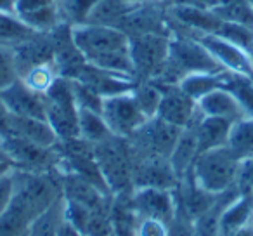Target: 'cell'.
<instances>
[{"label":"cell","instance_id":"37","mask_svg":"<svg viewBox=\"0 0 253 236\" xmlns=\"http://www.w3.org/2000/svg\"><path fill=\"white\" fill-rule=\"evenodd\" d=\"M0 12L16 14V0H0Z\"/></svg>","mask_w":253,"mask_h":236},{"label":"cell","instance_id":"6","mask_svg":"<svg viewBox=\"0 0 253 236\" xmlns=\"http://www.w3.org/2000/svg\"><path fill=\"white\" fill-rule=\"evenodd\" d=\"M101 115L113 136L122 139H130L148 122L144 113L135 102L132 92L104 97Z\"/></svg>","mask_w":253,"mask_h":236},{"label":"cell","instance_id":"7","mask_svg":"<svg viewBox=\"0 0 253 236\" xmlns=\"http://www.w3.org/2000/svg\"><path fill=\"white\" fill-rule=\"evenodd\" d=\"M2 148L19 170L43 174L56 172L59 167V151L56 148H43L18 136H7Z\"/></svg>","mask_w":253,"mask_h":236},{"label":"cell","instance_id":"24","mask_svg":"<svg viewBox=\"0 0 253 236\" xmlns=\"http://www.w3.org/2000/svg\"><path fill=\"white\" fill-rule=\"evenodd\" d=\"M61 9L57 5V0L54 4L43 5V7L33 9V11H26L21 14H16L23 23L33 28L39 33H50L56 26L61 25Z\"/></svg>","mask_w":253,"mask_h":236},{"label":"cell","instance_id":"41","mask_svg":"<svg viewBox=\"0 0 253 236\" xmlns=\"http://www.w3.org/2000/svg\"><path fill=\"white\" fill-rule=\"evenodd\" d=\"M252 193H253V191H252Z\"/></svg>","mask_w":253,"mask_h":236},{"label":"cell","instance_id":"11","mask_svg":"<svg viewBox=\"0 0 253 236\" xmlns=\"http://www.w3.org/2000/svg\"><path fill=\"white\" fill-rule=\"evenodd\" d=\"M196 40H200L207 47L208 52L220 63V66L224 70L253 78V61L248 50L241 49L239 46H236V44L229 42V40L222 39L218 35L203 33V35H198Z\"/></svg>","mask_w":253,"mask_h":236},{"label":"cell","instance_id":"14","mask_svg":"<svg viewBox=\"0 0 253 236\" xmlns=\"http://www.w3.org/2000/svg\"><path fill=\"white\" fill-rule=\"evenodd\" d=\"M146 5V0H95L84 23L118 26L126 16Z\"/></svg>","mask_w":253,"mask_h":236},{"label":"cell","instance_id":"8","mask_svg":"<svg viewBox=\"0 0 253 236\" xmlns=\"http://www.w3.org/2000/svg\"><path fill=\"white\" fill-rule=\"evenodd\" d=\"M130 207L137 219H156L169 224L177 212L175 189L135 188L130 194Z\"/></svg>","mask_w":253,"mask_h":236},{"label":"cell","instance_id":"2","mask_svg":"<svg viewBox=\"0 0 253 236\" xmlns=\"http://www.w3.org/2000/svg\"><path fill=\"white\" fill-rule=\"evenodd\" d=\"M94 156L113 196L134 193L132 158L125 139L113 136L108 141L94 144Z\"/></svg>","mask_w":253,"mask_h":236},{"label":"cell","instance_id":"30","mask_svg":"<svg viewBox=\"0 0 253 236\" xmlns=\"http://www.w3.org/2000/svg\"><path fill=\"white\" fill-rule=\"evenodd\" d=\"M19 78L18 68H16L14 50L11 46L0 44V91L7 89Z\"/></svg>","mask_w":253,"mask_h":236},{"label":"cell","instance_id":"12","mask_svg":"<svg viewBox=\"0 0 253 236\" xmlns=\"http://www.w3.org/2000/svg\"><path fill=\"white\" fill-rule=\"evenodd\" d=\"M0 99L7 106L11 115L47 120L45 97H43V94H39V92L32 91L21 78H18V80L12 85H9L7 89L0 91Z\"/></svg>","mask_w":253,"mask_h":236},{"label":"cell","instance_id":"23","mask_svg":"<svg viewBox=\"0 0 253 236\" xmlns=\"http://www.w3.org/2000/svg\"><path fill=\"white\" fill-rule=\"evenodd\" d=\"M210 11L224 23H236L253 28V5L248 0H218V4Z\"/></svg>","mask_w":253,"mask_h":236},{"label":"cell","instance_id":"10","mask_svg":"<svg viewBox=\"0 0 253 236\" xmlns=\"http://www.w3.org/2000/svg\"><path fill=\"white\" fill-rule=\"evenodd\" d=\"M156 85L163 92L156 118L180 129H186L187 125H191L196 120L198 115H200L198 102L194 99H191L184 91H180L179 85H162V84H156Z\"/></svg>","mask_w":253,"mask_h":236},{"label":"cell","instance_id":"26","mask_svg":"<svg viewBox=\"0 0 253 236\" xmlns=\"http://www.w3.org/2000/svg\"><path fill=\"white\" fill-rule=\"evenodd\" d=\"M132 95H134L135 102L141 108V111L144 113L146 118H155L156 113H158V106L160 101H162V89L151 80L146 82H135V87L132 91Z\"/></svg>","mask_w":253,"mask_h":236},{"label":"cell","instance_id":"36","mask_svg":"<svg viewBox=\"0 0 253 236\" xmlns=\"http://www.w3.org/2000/svg\"><path fill=\"white\" fill-rule=\"evenodd\" d=\"M56 236H84V235H82V233L78 231V229L75 228L70 221L63 219L61 224H59V228H57V231H56Z\"/></svg>","mask_w":253,"mask_h":236},{"label":"cell","instance_id":"1","mask_svg":"<svg viewBox=\"0 0 253 236\" xmlns=\"http://www.w3.org/2000/svg\"><path fill=\"white\" fill-rule=\"evenodd\" d=\"M239 163L241 160L227 146H222L200 153L189 172L203 189L222 194L238 186Z\"/></svg>","mask_w":253,"mask_h":236},{"label":"cell","instance_id":"13","mask_svg":"<svg viewBox=\"0 0 253 236\" xmlns=\"http://www.w3.org/2000/svg\"><path fill=\"white\" fill-rule=\"evenodd\" d=\"M253 222V193L241 191L218 215V236H229Z\"/></svg>","mask_w":253,"mask_h":236},{"label":"cell","instance_id":"21","mask_svg":"<svg viewBox=\"0 0 253 236\" xmlns=\"http://www.w3.org/2000/svg\"><path fill=\"white\" fill-rule=\"evenodd\" d=\"M78 131L80 138L90 144H99L113 138V132L101 113L85 108H78Z\"/></svg>","mask_w":253,"mask_h":236},{"label":"cell","instance_id":"38","mask_svg":"<svg viewBox=\"0 0 253 236\" xmlns=\"http://www.w3.org/2000/svg\"><path fill=\"white\" fill-rule=\"evenodd\" d=\"M14 169H16V167H14V163H12V162H2V160H0V177H4V176H7V174H11Z\"/></svg>","mask_w":253,"mask_h":236},{"label":"cell","instance_id":"32","mask_svg":"<svg viewBox=\"0 0 253 236\" xmlns=\"http://www.w3.org/2000/svg\"><path fill=\"white\" fill-rule=\"evenodd\" d=\"M169 224L156 219H137L135 222V236H167Z\"/></svg>","mask_w":253,"mask_h":236},{"label":"cell","instance_id":"15","mask_svg":"<svg viewBox=\"0 0 253 236\" xmlns=\"http://www.w3.org/2000/svg\"><path fill=\"white\" fill-rule=\"evenodd\" d=\"M198 111L205 116H217V118H225V120H241L246 113L236 95L225 87L215 89L210 94L201 97L198 101Z\"/></svg>","mask_w":253,"mask_h":236},{"label":"cell","instance_id":"34","mask_svg":"<svg viewBox=\"0 0 253 236\" xmlns=\"http://www.w3.org/2000/svg\"><path fill=\"white\" fill-rule=\"evenodd\" d=\"M238 188L241 191H253V156L243 158L239 163Z\"/></svg>","mask_w":253,"mask_h":236},{"label":"cell","instance_id":"20","mask_svg":"<svg viewBox=\"0 0 253 236\" xmlns=\"http://www.w3.org/2000/svg\"><path fill=\"white\" fill-rule=\"evenodd\" d=\"M231 71H218V73H191L186 75L182 80L179 82L180 91H184L191 99L200 101L201 97H205L207 94H210L215 89H222L227 84V77Z\"/></svg>","mask_w":253,"mask_h":236},{"label":"cell","instance_id":"27","mask_svg":"<svg viewBox=\"0 0 253 236\" xmlns=\"http://www.w3.org/2000/svg\"><path fill=\"white\" fill-rule=\"evenodd\" d=\"M57 77H59V73H57V68L52 61V63L39 64V66L32 68V70H28L19 78H21L32 91L39 92V94H45L47 89L54 84V80H56Z\"/></svg>","mask_w":253,"mask_h":236},{"label":"cell","instance_id":"19","mask_svg":"<svg viewBox=\"0 0 253 236\" xmlns=\"http://www.w3.org/2000/svg\"><path fill=\"white\" fill-rule=\"evenodd\" d=\"M200 155L198 151V136H196V120L186 129H182L179 141H177L175 148H173L172 155H170V163H172L173 170L182 179L193 167L196 156Z\"/></svg>","mask_w":253,"mask_h":236},{"label":"cell","instance_id":"18","mask_svg":"<svg viewBox=\"0 0 253 236\" xmlns=\"http://www.w3.org/2000/svg\"><path fill=\"white\" fill-rule=\"evenodd\" d=\"M232 122L217 116L198 115L196 118V136H198V151L203 153L208 149L227 146L229 132H231Z\"/></svg>","mask_w":253,"mask_h":236},{"label":"cell","instance_id":"33","mask_svg":"<svg viewBox=\"0 0 253 236\" xmlns=\"http://www.w3.org/2000/svg\"><path fill=\"white\" fill-rule=\"evenodd\" d=\"M16 191V181H14V170L7 176L0 177V215L7 210L11 205L12 198H14Z\"/></svg>","mask_w":253,"mask_h":236},{"label":"cell","instance_id":"29","mask_svg":"<svg viewBox=\"0 0 253 236\" xmlns=\"http://www.w3.org/2000/svg\"><path fill=\"white\" fill-rule=\"evenodd\" d=\"M71 89H73L75 101H77L78 108L92 109V111H102V101L104 97L97 94L92 87H88L87 84L80 80H71Z\"/></svg>","mask_w":253,"mask_h":236},{"label":"cell","instance_id":"17","mask_svg":"<svg viewBox=\"0 0 253 236\" xmlns=\"http://www.w3.org/2000/svg\"><path fill=\"white\" fill-rule=\"evenodd\" d=\"M170 14L173 19L182 23L184 26L194 30L198 35H215L220 30L222 19H218L210 9H201L196 5H187V4H175L170 9Z\"/></svg>","mask_w":253,"mask_h":236},{"label":"cell","instance_id":"4","mask_svg":"<svg viewBox=\"0 0 253 236\" xmlns=\"http://www.w3.org/2000/svg\"><path fill=\"white\" fill-rule=\"evenodd\" d=\"M71 37L87 63H92L106 54L130 47V37L123 30L108 25H90V23L71 25Z\"/></svg>","mask_w":253,"mask_h":236},{"label":"cell","instance_id":"31","mask_svg":"<svg viewBox=\"0 0 253 236\" xmlns=\"http://www.w3.org/2000/svg\"><path fill=\"white\" fill-rule=\"evenodd\" d=\"M194 233H196L194 221L177 205L175 215L169 222V233H167V236H194Z\"/></svg>","mask_w":253,"mask_h":236},{"label":"cell","instance_id":"39","mask_svg":"<svg viewBox=\"0 0 253 236\" xmlns=\"http://www.w3.org/2000/svg\"><path fill=\"white\" fill-rule=\"evenodd\" d=\"M229 236H253V222L248 226H245V228H241L239 231L232 233V235H229Z\"/></svg>","mask_w":253,"mask_h":236},{"label":"cell","instance_id":"16","mask_svg":"<svg viewBox=\"0 0 253 236\" xmlns=\"http://www.w3.org/2000/svg\"><path fill=\"white\" fill-rule=\"evenodd\" d=\"M9 136H18V138H23L26 141L43 146V148H56L57 142H59V138L49 125V122L40 120V118H30V116L11 115Z\"/></svg>","mask_w":253,"mask_h":236},{"label":"cell","instance_id":"28","mask_svg":"<svg viewBox=\"0 0 253 236\" xmlns=\"http://www.w3.org/2000/svg\"><path fill=\"white\" fill-rule=\"evenodd\" d=\"M225 89L236 95L239 104L245 109L246 116L253 118V78L246 77V75L229 73Z\"/></svg>","mask_w":253,"mask_h":236},{"label":"cell","instance_id":"22","mask_svg":"<svg viewBox=\"0 0 253 236\" xmlns=\"http://www.w3.org/2000/svg\"><path fill=\"white\" fill-rule=\"evenodd\" d=\"M227 148L238 156L239 160L253 156V118L245 116L241 120L232 122L229 132Z\"/></svg>","mask_w":253,"mask_h":236},{"label":"cell","instance_id":"35","mask_svg":"<svg viewBox=\"0 0 253 236\" xmlns=\"http://www.w3.org/2000/svg\"><path fill=\"white\" fill-rule=\"evenodd\" d=\"M9 120H11V111L7 109V106L4 104V101L0 99V132L7 138L9 136Z\"/></svg>","mask_w":253,"mask_h":236},{"label":"cell","instance_id":"25","mask_svg":"<svg viewBox=\"0 0 253 236\" xmlns=\"http://www.w3.org/2000/svg\"><path fill=\"white\" fill-rule=\"evenodd\" d=\"M39 32L30 28L26 23H23L16 14L9 12H0V44L2 46H18L21 42H26L32 37H35Z\"/></svg>","mask_w":253,"mask_h":236},{"label":"cell","instance_id":"9","mask_svg":"<svg viewBox=\"0 0 253 236\" xmlns=\"http://www.w3.org/2000/svg\"><path fill=\"white\" fill-rule=\"evenodd\" d=\"M132 181L135 188H160L175 189L180 179L173 170L170 158L165 156H142L132 160Z\"/></svg>","mask_w":253,"mask_h":236},{"label":"cell","instance_id":"40","mask_svg":"<svg viewBox=\"0 0 253 236\" xmlns=\"http://www.w3.org/2000/svg\"><path fill=\"white\" fill-rule=\"evenodd\" d=\"M248 54L252 56V61H253V49H252V50H248Z\"/></svg>","mask_w":253,"mask_h":236},{"label":"cell","instance_id":"5","mask_svg":"<svg viewBox=\"0 0 253 236\" xmlns=\"http://www.w3.org/2000/svg\"><path fill=\"white\" fill-rule=\"evenodd\" d=\"M169 50L170 37L165 33H139L130 37L135 82L155 80L169 59Z\"/></svg>","mask_w":253,"mask_h":236},{"label":"cell","instance_id":"3","mask_svg":"<svg viewBox=\"0 0 253 236\" xmlns=\"http://www.w3.org/2000/svg\"><path fill=\"white\" fill-rule=\"evenodd\" d=\"M45 97V116L49 125L54 129L59 141L80 138L78 131V104L75 101L71 80L57 77L54 84L43 94Z\"/></svg>","mask_w":253,"mask_h":236}]
</instances>
